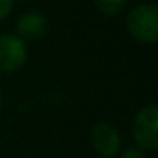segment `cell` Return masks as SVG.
Returning a JSON list of instances; mask_svg holds the SVG:
<instances>
[{"label": "cell", "mask_w": 158, "mask_h": 158, "mask_svg": "<svg viewBox=\"0 0 158 158\" xmlns=\"http://www.w3.org/2000/svg\"><path fill=\"white\" fill-rule=\"evenodd\" d=\"M127 30L128 34L139 41L152 45L158 41V8L152 2L138 4L127 17Z\"/></svg>", "instance_id": "obj_1"}, {"label": "cell", "mask_w": 158, "mask_h": 158, "mask_svg": "<svg viewBox=\"0 0 158 158\" xmlns=\"http://www.w3.org/2000/svg\"><path fill=\"white\" fill-rule=\"evenodd\" d=\"M132 134L141 151L154 152L158 149V108L154 104H149L136 114Z\"/></svg>", "instance_id": "obj_2"}, {"label": "cell", "mask_w": 158, "mask_h": 158, "mask_svg": "<svg viewBox=\"0 0 158 158\" xmlns=\"http://www.w3.org/2000/svg\"><path fill=\"white\" fill-rule=\"evenodd\" d=\"M28 58L26 43L15 34L0 35V73L19 71Z\"/></svg>", "instance_id": "obj_3"}, {"label": "cell", "mask_w": 158, "mask_h": 158, "mask_svg": "<svg viewBox=\"0 0 158 158\" xmlns=\"http://www.w3.org/2000/svg\"><path fill=\"white\" fill-rule=\"evenodd\" d=\"M91 143H93V149L104 158L115 156L119 152V149H121L119 132L110 123H97L93 127V130H91Z\"/></svg>", "instance_id": "obj_4"}, {"label": "cell", "mask_w": 158, "mask_h": 158, "mask_svg": "<svg viewBox=\"0 0 158 158\" xmlns=\"http://www.w3.org/2000/svg\"><path fill=\"white\" fill-rule=\"evenodd\" d=\"M48 32V21L39 11H28L17 21V37L26 41H37L45 37Z\"/></svg>", "instance_id": "obj_5"}, {"label": "cell", "mask_w": 158, "mask_h": 158, "mask_svg": "<svg viewBox=\"0 0 158 158\" xmlns=\"http://www.w3.org/2000/svg\"><path fill=\"white\" fill-rule=\"evenodd\" d=\"M93 2H95L97 10L101 13H104V15H115V13H119L125 8L127 0H93Z\"/></svg>", "instance_id": "obj_6"}, {"label": "cell", "mask_w": 158, "mask_h": 158, "mask_svg": "<svg viewBox=\"0 0 158 158\" xmlns=\"http://www.w3.org/2000/svg\"><path fill=\"white\" fill-rule=\"evenodd\" d=\"M13 11V0H0V23L6 21Z\"/></svg>", "instance_id": "obj_7"}, {"label": "cell", "mask_w": 158, "mask_h": 158, "mask_svg": "<svg viewBox=\"0 0 158 158\" xmlns=\"http://www.w3.org/2000/svg\"><path fill=\"white\" fill-rule=\"evenodd\" d=\"M121 158H147V156H145V151L134 147V149H127Z\"/></svg>", "instance_id": "obj_8"}, {"label": "cell", "mask_w": 158, "mask_h": 158, "mask_svg": "<svg viewBox=\"0 0 158 158\" xmlns=\"http://www.w3.org/2000/svg\"><path fill=\"white\" fill-rule=\"evenodd\" d=\"M0 110H2V95H0Z\"/></svg>", "instance_id": "obj_9"}]
</instances>
